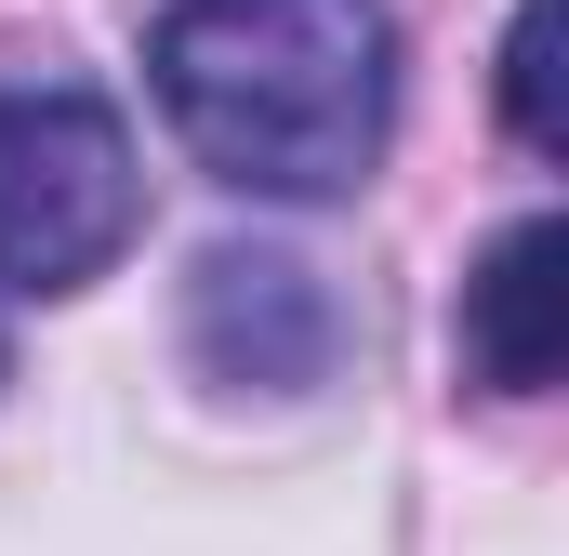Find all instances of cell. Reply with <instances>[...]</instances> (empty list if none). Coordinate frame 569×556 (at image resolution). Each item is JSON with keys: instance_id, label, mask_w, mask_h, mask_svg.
Instances as JSON below:
<instances>
[{"instance_id": "6da1fadb", "label": "cell", "mask_w": 569, "mask_h": 556, "mask_svg": "<svg viewBox=\"0 0 569 556\" xmlns=\"http://www.w3.org/2000/svg\"><path fill=\"white\" fill-rule=\"evenodd\" d=\"M146 80L212 186L345 199L398 133V13L385 0H159Z\"/></svg>"}, {"instance_id": "7a4b0ae2", "label": "cell", "mask_w": 569, "mask_h": 556, "mask_svg": "<svg viewBox=\"0 0 569 556\" xmlns=\"http://www.w3.org/2000/svg\"><path fill=\"white\" fill-rule=\"evenodd\" d=\"M146 172L107 93L80 80H0V291L53 305L133 252Z\"/></svg>"}, {"instance_id": "3957f363", "label": "cell", "mask_w": 569, "mask_h": 556, "mask_svg": "<svg viewBox=\"0 0 569 556\" xmlns=\"http://www.w3.org/2000/svg\"><path fill=\"white\" fill-rule=\"evenodd\" d=\"M557 358H569V226L530 212V226H503L477 252V278H463V371L490 398H543Z\"/></svg>"}, {"instance_id": "277c9868", "label": "cell", "mask_w": 569, "mask_h": 556, "mask_svg": "<svg viewBox=\"0 0 569 556\" xmlns=\"http://www.w3.org/2000/svg\"><path fill=\"white\" fill-rule=\"evenodd\" d=\"M199 358L226 385H318L331 371V291L291 252H212L199 266Z\"/></svg>"}, {"instance_id": "5b68a950", "label": "cell", "mask_w": 569, "mask_h": 556, "mask_svg": "<svg viewBox=\"0 0 569 556\" xmlns=\"http://www.w3.org/2000/svg\"><path fill=\"white\" fill-rule=\"evenodd\" d=\"M557 0H517V40H503V120H517V146H543L557 159Z\"/></svg>"}]
</instances>
